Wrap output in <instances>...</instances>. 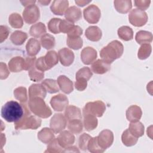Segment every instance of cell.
Masks as SVG:
<instances>
[{"instance_id":"cell-1","label":"cell","mask_w":153,"mask_h":153,"mask_svg":"<svg viewBox=\"0 0 153 153\" xmlns=\"http://www.w3.org/2000/svg\"><path fill=\"white\" fill-rule=\"evenodd\" d=\"M27 105L19 103L14 100H10L5 103L1 108V117L7 122H16L22 118L25 114Z\"/></svg>"},{"instance_id":"cell-2","label":"cell","mask_w":153,"mask_h":153,"mask_svg":"<svg viewBox=\"0 0 153 153\" xmlns=\"http://www.w3.org/2000/svg\"><path fill=\"white\" fill-rule=\"evenodd\" d=\"M124 46L118 40H114L104 47L100 51V56L102 60L111 64L115 60L120 58L123 53Z\"/></svg>"},{"instance_id":"cell-3","label":"cell","mask_w":153,"mask_h":153,"mask_svg":"<svg viewBox=\"0 0 153 153\" xmlns=\"http://www.w3.org/2000/svg\"><path fill=\"white\" fill-rule=\"evenodd\" d=\"M28 108L22 119L14 123L16 130H36L41 125V120L36 115H32Z\"/></svg>"},{"instance_id":"cell-4","label":"cell","mask_w":153,"mask_h":153,"mask_svg":"<svg viewBox=\"0 0 153 153\" xmlns=\"http://www.w3.org/2000/svg\"><path fill=\"white\" fill-rule=\"evenodd\" d=\"M28 106L33 114L42 118H48L52 114L50 107L44 102V99L41 97H34L29 99Z\"/></svg>"},{"instance_id":"cell-5","label":"cell","mask_w":153,"mask_h":153,"mask_svg":"<svg viewBox=\"0 0 153 153\" xmlns=\"http://www.w3.org/2000/svg\"><path fill=\"white\" fill-rule=\"evenodd\" d=\"M106 111V105L101 100L90 102L82 109V114H90L96 117H101Z\"/></svg>"},{"instance_id":"cell-6","label":"cell","mask_w":153,"mask_h":153,"mask_svg":"<svg viewBox=\"0 0 153 153\" xmlns=\"http://www.w3.org/2000/svg\"><path fill=\"white\" fill-rule=\"evenodd\" d=\"M129 22L136 27L144 26L148 21V15L146 12L138 8L133 9L128 14Z\"/></svg>"},{"instance_id":"cell-7","label":"cell","mask_w":153,"mask_h":153,"mask_svg":"<svg viewBox=\"0 0 153 153\" xmlns=\"http://www.w3.org/2000/svg\"><path fill=\"white\" fill-rule=\"evenodd\" d=\"M23 18L27 24H33L37 22L40 17V11L35 4L29 5L23 11Z\"/></svg>"},{"instance_id":"cell-8","label":"cell","mask_w":153,"mask_h":153,"mask_svg":"<svg viewBox=\"0 0 153 153\" xmlns=\"http://www.w3.org/2000/svg\"><path fill=\"white\" fill-rule=\"evenodd\" d=\"M83 15L85 20L88 23L95 24L99 21L101 16V12L97 5L91 4L84 10Z\"/></svg>"},{"instance_id":"cell-9","label":"cell","mask_w":153,"mask_h":153,"mask_svg":"<svg viewBox=\"0 0 153 153\" xmlns=\"http://www.w3.org/2000/svg\"><path fill=\"white\" fill-rule=\"evenodd\" d=\"M67 125V118L62 114H55L50 120V128L55 133H60Z\"/></svg>"},{"instance_id":"cell-10","label":"cell","mask_w":153,"mask_h":153,"mask_svg":"<svg viewBox=\"0 0 153 153\" xmlns=\"http://www.w3.org/2000/svg\"><path fill=\"white\" fill-rule=\"evenodd\" d=\"M97 138L98 144L105 151L110 147L114 142L113 133L108 129H105L100 131Z\"/></svg>"},{"instance_id":"cell-11","label":"cell","mask_w":153,"mask_h":153,"mask_svg":"<svg viewBox=\"0 0 153 153\" xmlns=\"http://www.w3.org/2000/svg\"><path fill=\"white\" fill-rule=\"evenodd\" d=\"M50 103L54 111L61 112L64 111L68 106L69 101L68 97L65 94H59L53 96Z\"/></svg>"},{"instance_id":"cell-12","label":"cell","mask_w":153,"mask_h":153,"mask_svg":"<svg viewBox=\"0 0 153 153\" xmlns=\"http://www.w3.org/2000/svg\"><path fill=\"white\" fill-rule=\"evenodd\" d=\"M58 57L60 63L63 66H69L74 62L75 56L71 50L68 48H63L58 51Z\"/></svg>"},{"instance_id":"cell-13","label":"cell","mask_w":153,"mask_h":153,"mask_svg":"<svg viewBox=\"0 0 153 153\" xmlns=\"http://www.w3.org/2000/svg\"><path fill=\"white\" fill-rule=\"evenodd\" d=\"M59 145L64 149L74 143L75 136L72 133L68 130L62 131L57 137Z\"/></svg>"},{"instance_id":"cell-14","label":"cell","mask_w":153,"mask_h":153,"mask_svg":"<svg viewBox=\"0 0 153 153\" xmlns=\"http://www.w3.org/2000/svg\"><path fill=\"white\" fill-rule=\"evenodd\" d=\"M96 50L91 47L84 48L81 52V59L84 64L88 65L93 63L97 58Z\"/></svg>"},{"instance_id":"cell-15","label":"cell","mask_w":153,"mask_h":153,"mask_svg":"<svg viewBox=\"0 0 153 153\" xmlns=\"http://www.w3.org/2000/svg\"><path fill=\"white\" fill-rule=\"evenodd\" d=\"M25 59L21 56L13 57L8 62V68L12 72H19L23 70L25 71Z\"/></svg>"},{"instance_id":"cell-16","label":"cell","mask_w":153,"mask_h":153,"mask_svg":"<svg viewBox=\"0 0 153 153\" xmlns=\"http://www.w3.org/2000/svg\"><path fill=\"white\" fill-rule=\"evenodd\" d=\"M69 6V2L66 0H55L53 1L50 10L55 15L62 16L64 14Z\"/></svg>"},{"instance_id":"cell-17","label":"cell","mask_w":153,"mask_h":153,"mask_svg":"<svg viewBox=\"0 0 153 153\" xmlns=\"http://www.w3.org/2000/svg\"><path fill=\"white\" fill-rule=\"evenodd\" d=\"M142 115L141 108L137 105H131L126 110V118L130 122L139 121Z\"/></svg>"},{"instance_id":"cell-18","label":"cell","mask_w":153,"mask_h":153,"mask_svg":"<svg viewBox=\"0 0 153 153\" xmlns=\"http://www.w3.org/2000/svg\"><path fill=\"white\" fill-rule=\"evenodd\" d=\"M65 17L67 20L74 23L82 18L81 10L76 6H71L65 11Z\"/></svg>"},{"instance_id":"cell-19","label":"cell","mask_w":153,"mask_h":153,"mask_svg":"<svg viewBox=\"0 0 153 153\" xmlns=\"http://www.w3.org/2000/svg\"><path fill=\"white\" fill-rule=\"evenodd\" d=\"M60 89L66 94H69L74 90L73 82L65 75H60L57 79Z\"/></svg>"},{"instance_id":"cell-20","label":"cell","mask_w":153,"mask_h":153,"mask_svg":"<svg viewBox=\"0 0 153 153\" xmlns=\"http://www.w3.org/2000/svg\"><path fill=\"white\" fill-rule=\"evenodd\" d=\"M47 91L44 87L40 84H32L29 88V99L34 97H41L44 99Z\"/></svg>"},{"instance_id":"cell-21","label":"cell","mask_w":153,"mask_h":153,"mask_svg":"<svg viewBox=\"0 0 153 153\" xmlns=\"http://www.w3.org/2000/svg\"><path fill=\"white\" fill-rule=\"evenodd\" d=\"M92 71L97 74H103L111 69V64L106 62L102 59H97L91 65Z\"/></svg>"},{"instance_id":"cell-22","label":"cell","mask_w":153,"mask_h":153,"mask_svg":"<svg viewBox=\"0 0 153 153\" xmlns=\"http://www.w3.org/2000/svg\"><path fill=\"white\" fill-rule=\"evenodd\" d=\"M85 35L90 41L96 42L101 39L102 32L99 27L96 26H90L85 30Z\"/></svg>"},{"instance_id":"cell-23","label":"cell","mask_w":153,"mask_h":153,"mask_svg":"<svg viewBox=\"0 0 153 153\" xmlns=\"http://www.w3.org/2000/svg\"><path fill=\"white\" fill-rule=\"evenodd\" d=\"M26 50L29 56H36L41 50V44L39 41L33 38H30L26 45Z\"/></svg>"},{"instance_id":"cell-24","label":"cell","mask_w":153,"mask_h":153,"mask_svg":"<svg viewBox=\"0 0 153 153\" xmlns=\"http://www.w3.org/2000/svg\"><path fill=\"white\" fill-rule=\"evenodd\" d=\"M37 137L42 143L48 144L54 139V134L51 128L44 127L38 133Z\"/></svg>"},{"instance_id":"cell-25","label":"cell","mask_w":153,"mask_h":153,"mask_svg":"<svg viewBox=\"0 0 153 153\" xmlns=\"http://www.w3.org/2000/svg\"><path fill=\"white\" fill-rule=\"evenodd\" d=\"M43 59L46 67L48 70H49L58 63L59 57L56 51L51 50L48 51L46 54L43 56Z\"/></svg>"},{"instance_id":"cell-26","label":"cell","mask_w":153,"mask_h":153,"mask_svg":"<svg viewBox=\"0 0 153 153\" xmlns=\"http://www.w3.org/2000/svg\"><path fill=\"white\" fill-rule=\"evenodd\" d=\"M82 115L84 116L83 124L85 129L88 131L95 129L98 124V121L96 117L90 114H84Z\"/></svg>"},{"instance_id":"cell-27","label":"cell","mask_w":153,"mask_h":153,"mask_svg":"<svg viewBox=\"0 0 153 153\" xmlns=\"http://www.w3.org/2000/svg\"><path fill=\"white\" fill-rule=\"evenodd\" d=\"M115 10L120 13H127L132 7L131 1L129 0H115L114 1Z\"/></svg>"},{"instance_id":"cell-28","label":"cell","mask_w":153,"mask_h":153,"mask_svg":"<svg viewBox=\"0 0 153 153\" xmlns=\"http://www.w3.org/2000/svg\"><path fill=\"white\" fill-rule=\"evenodd\" d=\"M65 116L68 120H71L74 119H81L82 118L81 112L79 108L74 106H68L65 109Z\"/></svg>"},{"instance_id":"cell-29","label":"cell","mask_w":153,"mask_h":153,"mask_svg":"<svg viewBox=\"0 0 153 153\" xmlns=\"http://www.w3.org/2000/svg\"><path fill=\"white\" fill-rule=\"evenodd\" d=\"M152 33L146 30H139L135 36L136 41L140 45L151 43L152 41Z\"/></svg>"},{"instance_id":"cell-30","label":"cell","mask_w":153,"mask_h":153,"mask_svg":"<svg viewBox=\"0 0 153 153\" xmlns=\"http://www.w3.org/2000/svg\"><path fill=\"white\" fill-rule=\"evenodd\" d=\"M128 129L130 133L137 138L142 136L144 134V126L139 121L136 122H131V123L129 124Z\"/></svg>"},{"instance_id":"cell-31","label":"cell","mask_w":153,"mask_h":153,"mask_svg":"<svg viewBox=\"0 0 153 153\" xmlns=\"http://www.w3.org/2000/svg\"><path fill=\"white\" fill-rule=\"evenodd\" d=\"M45 25L42 22H38L32 25L29 30V33L32 36L35 38L41 37L46 33Z\"/></svg>"},{"instance_id":"cell-32","label":"cell","mask_w":153,"mask_h":153,"mask_svg":"<svg viewBox=\"0 0 153 153\" xmlns=\"http://www.w3.org/2000/svg\"><path fill=\"white\" fill-rule=\"evenodd\" d=\"M27 38V35L26 32L22 30H15L10 35L11 41L16 45H22Z\"/></svg>"},{"instance_id":"cell-33","label":"cell","mask_w":153,"mask_h":153,"mask_svg":"<svg viewBox=\"0 0 153 153\" xmlns=\"http://www.w3.org/2000/svg\"><path fill=\"white\" fill-rule=\"evenodd\" d=\"M117 33L119 38L125 41H130L133 38V31L132 29L128 26L120 27L118 29Z\"/></svg>"},{"instance_id":"cell-34","label":"cell","mask_w":153,"mask_h":153,"mask_svg":"<svg viewBox=\"0 0 153 153\" xmlns=\"http://www.w3.org/2000/svg\"><path fill=\"white\" fill-rule=\"evenodd\" d=\"M42 85L44 87L46 91L50 93H56L59 91V88L57 85V82L53 79H45L41 82Z\"/></svg>"},{"instance_id":"cell-35","label":"cell","mask_w":153,"mask_h":153,"mask_svg":"<svg viewBox=\"0 0 153 153\" xmlns=\"http://www.w3.org/2000/svg\"><path fill=\"white\" fill-rule=\"evenodd\" d=\"M68 127L71 133L78 134L82 131L83 124L81 119H74L69 120Z\"/></svg>"},{"instance_id":"cell-36","label":"cell","mask_w":153,"mask_h":153,"mask_svg":"<svg viewBox=\"0 0 153 153\" xmlns=\"http://www.w3.org/2000/svg\"><path fill=\"white\" fill-rule=\"evenodd\" d=\"M41 44L43 48L50 50L54 47L56 41L54 37L49 33H45L41 37Z\"/></svg>"},{"instance_id":"cell-37","label":"cell","mask_w":153,"mask_h":153,"mask_svg":"<svg viewBox=\"0 0 153 153\" xmlns=\"http://www.w3.org/2000/svg\"><path fill=\"white\" fill-rule=\"evenodd\" d=\"M138 138L134 137L129 131L128 129L124 130L121 136V140L126 146H131L134 145L137 142Z\"/></svg>"},{"instance_id":"cell-38","label":"cell","mask_w":153,"mask_h":153,"mask_svg":"<svg viewBox=\"0 0 153 153\" xmlns=\"http://www.w3.org/2000/svg\"><path fill=\"white\" fill-rule=\"evenodd\" d=\"M8 22L14 28H21L23 25V20L22 16L17 13L11 14L8 17Z\"/></svg>"},{"instance_id":"cell-39","label":"cell","mask_w":153,"mask_h":153,"mask_svg":"<svg viewBox=\"0 0 153 153\" xmlns=\"http://www.w3.org/2000/svg\"><path fill=\"white\" fill-rule=\"evenodd\" d=\"M14 97L20 101L21 103H25L27 101V90L24 87L16 88L13 92Z\"/></svg>"},{"instance_id":"cell-40","label":"cell","mask_w":153,"mask_h":153,"mask_svg":"<svg viewBox=\"0 0 153 153\" xmlns=\"http://www.w3.org/2000/svg\"><path fill=\"white\" fill-rule=\"evenodd\" d=\"M151 51L152 47L149 44H142L138 50L137 57L140 60H145L150 56Z\"/></svg>"},{"instance_id":"cell-41","label":"cell","mask_w":153,"mask_h":153,"mask_svg":"<svg viewBox=\"0 0 153 153\" xmlns=\"http://www.w3.org/2000/svg\"><path fill=\"white\" fill-rule=\"evenodd\" d=\"M29 76L30 80L34 82L41 81L44 77V73L36 69L35 65L29 70Z\"/></svg>"},{"instance_id":"cell-42","label":"cell","mask_w":153,"mask_h":153,"mask_svg":"<svg viewBox=\"0 0 153 153\" xmlns=\"http://www.w3.org/2000/svg\"><path fill=\"white\" fill-rule=\"evenodd\" d=\"M66 44L69 48L73 50H79L83 45V41L81 37H67Z\"/></svg>"},{"instance_id":"cell-43","label":"cell","mask_w":153,"mask_h":153,"mask_svg":"<svg viewBox=\"0 0 153 153\" xmlns=\"http://www.w3.org/2000/svg\"><path fill=\"white\" fill-rule=\"evenodd\" d=\"M87 149L90 152L93 153H102L105 151L98 144L97 138L96 137H91L88 143Z\"/></svg>"},{"instance_id":"cell-44","label":"cell","mask_w":153,"mask_h":153,"mask_svg":"<svg viewBox=\"0 0 153 153\" xmlns=\"http://www.w3.org/2000/svg\"><path fill=\"white\" fill-rule=\"evenodd\" d=\"M63 148L59 143L57 138H54L51 142H50L47 148V150L45 152H51V153H59L63 152Z\"/></svg>"},{"instance_id":"cell-45","label":"cell","mask_w":153,"mask_h":153,"mask_svg":"<svg viewBox=\"0 0 153 153\" xmlns=\"http://www.w3.org/2000/svg\"><path fill=\"white\" fill-rule=\"evenodd\" d=\"M62 20L59 18H53L48 23V30L54 34L59 33V25Z\"/></svg>"},{"instance_id":"cell-46","label":"cell","mask_w":153,"mask_h":153,"mask_svg":"<svg viewBox=\"0 0 153 153\" xmlns=\"http://www.w3.org/2000/svg\"><path fill=\"white\" fill-rule=\"evenodd\" d=\"M93 75L91 69L88 67H83L79 69L76 73L75 78H84L88 81Z\"/></svg>"},{"instance_id":"cell-47","label":"cell","mask_w":153,"mask_h":153,"mask_svg":"<svg viewBox=\"0 0 153 153\" xmlns=\"http://www.w3.org/2000/svg\"><path fill=\"white\" fill-rule=\"evenodd\" d=\"M91 138V137L89 134L85 133H84L79 136V140H78V145H79V148L82 151H85L87 149L88 143Z\"/></svg>"},{"instance_id":"cell-48","label":"cell","mask_w":153,"mask_h":153,"mask_svg":"<svg viewBox=\"0 0 153 153\" xmlns=\"http://www.w3.org/2000/svg\"><path fill=\"white\" fill-rule=\"evenodd\" d=\"M74 26L75 25L73 23L67 20H62L59 25L60 32L62 33H68Z\"/></svg>"},{"instance_id":"cell-49","label":"cell","mask_w":153,"mask_h":153,"mask_svg":"<svg viewBox=\"0 0 153 153\" xmlns=\"http://www.w3.org/2000/svg\"><path fill=\"white\" fill-rule=\"evenodd\" d=\"M67 34L68 37L70 38L80 37V36L82 34V29L80 26L75 25Z\"/></svg>"},{"instance_id":"cell-50","label":"cell","mask_w":153,"mask_h":153,"mask_svg":"<svg viewBox=\"0 0 153 153\" xmlns=\"http://www.w3.org/2000/svg\"><path fill=\"white\" fill-rule=\"evenodd\" d=\"M87 86V81L84 78H77L75 82V88L78 91L84 90Z\"/></svg>"},{"instance_id":"cell-51","label":"cell","mask_w":153,"mask_h":153,"mask_svg":"<svg viewBox=\"0 0 153 153\" xmlns=\"http://www.w3.org/2000/svg\"><path fill=\"white\" fill-rule=\"evenodd\" d=\"M134 5L137 7L138 9L144 11L149 7V5L151 4V1L137 0V1H134Z\"/></svg>"},{"instance_id":"cell-52","label":"cell","mask_w":153,"mask_h":153,"mask_svg":"<svg viewBox=\"0 0 153 153\" xmlns=\"http://www.w3.org/2000/svg\"><path fill=\"white\" fill-rule=\"evenodd\" d=\"M1 68H0V78L1 79H6L9 74L10 72L7 68V65L3 62H1Z\"/></svg>"},{"instance_id":"cell-53","label":"cell","mask_w":153,"mask_h":153,"mask_svg":"<svg viewBox=\"0 0 153 153\" xmlns=\"http://www.w3.org/2000/svg\"><path fill=\"white\" fill-rule=\"evenodd\" d=\"M9 32L10 31L7 26L3 25L0 26V42L1 43L7 38Z\"/></svg>"},{"instance_id":"cell-54","label":"cell","mask_w":153,"mask_h":153,"mask_svg":"<svg viewBox=\"0 0 153 153\" xmlns=\"http://www.w3.org/2000/svg\"><path fill=\"white\" fill-rule=\"evenodd\" d=\"M36 63V57L35 56H30L26 57L25 58V64L26 68L25 71H29L31 68L35 65Z\"/></svg>"},{"instance_id":"cell-55","label":"cell","mask_w":153,"mask_h":153,"mask_svg":"<svg viewBox=\"0 0 153 153\" xmlns=\"http://www.w3.org/2000/svg\"><path fill=\"white\" fill-rule=\"evenodd\" d=\"M91 1H83V0H76L75 2V3L80 7H84L87 4H88L90 2H91Z\"/></svg>"},{"instance_id":"cell-56","label":"cell","mask_w":153,"mask_h":153,"mask_svg":"<svg viewBox=\"0 0 153 153\" xmlns=\"http://www.w3.org/2000/svg\"><path fill=\"white\" fill-rule=\"evenodd\" d=\"M64 152H79V151L77 147L74 146H69L66 148L65 149V150L63 151Z\"/></svg>"},{"instance_id":"cell-57","label":"cell","mask_w":153,"mask_h":153,"mask_svg":"<svg viewBox=\"0 0 153 153\" xmlns=\"http://www.w3.org/2000/svg\"><path fill=\"white\" fill-rule=\"evenodd\" d=\"M20 2L22 4V5L25 7H27L29 5H32V4H35V3L36 2V1H21Z\"/></svg>"},{"instance_id":"cell-58","label":"cell","mask_w":153,"mask_h":153,"mask_svg":"<svg viewBox=\"0 0 153 153\" xmlns=\"http://www.w3.org/2000/svg\"><path fill=\"white\" fill-rule=\"evenodd\" d=\"M51 1H38V3H40L42 5H47Z\"/></svg>"}]
</instances>
